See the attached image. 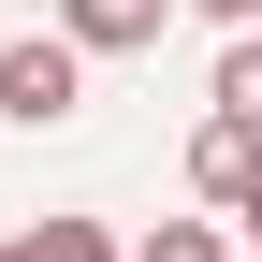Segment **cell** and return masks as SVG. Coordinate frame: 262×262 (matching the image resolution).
Masks as SVG:
<instances>
[{
  "mask_svg": "<svg viewBox=\"0 0 262 262\" xmlns=\"http://www.w3.org/2000/svg\"><path fill=\"white\" fill-rule=\"evenodd\" d=\"M0 117H15V131L88 117V44H73V29H29V44H0Z\"/></svg>",
  "mask_w": 262,
  "mask_h": 262,
  "instance_id": "1",
  "label": "cell"
},
{
  "mask_svg": "<svg viewBox=\"0 0 262 262\" xmlns=\"http://www.w3.org/2000/svg\"><path fill=\"white\" fill-rule=\"evenodd\" d=\"M189 189L248 219V204H262V131H248V117H204V131H189Z\"/></svg>",
  "mask_w": 262,
  "mask_h": 262,
  "instance_id": "2",
  "label": "cell"
},
{
  "mask_svg": "<svg viewBox=\"0 0 262 262\" xmlns=\"http://www.w3.org/2000/svg\"><path fill=\"white\" fill-rule=\"evenodd\" d=\"M160 15H175V0H58V29H73L88 58H131V44H160Z\"/></svg>",
  "mask_w": 262,
  "mask_h": 262,
  "instance_id": "3",
  "label": "cell"
},
{
  "mask_svg": "<svg viewBox=\"0 0 262 262\" xmlns=\"http://www.w3.org/2000/svg\"><path fill=\"white\" fill-rule=\"evenodd\" d=\"M219 117L262 131V29H233V58H219Z\"/></svg>",
  "mask_w": 262,
  "mask_h": 262,
  "instance_id": "4",
  "label": "cell"
},
{
  "mask_svg": "<svg viewBox=\"0 0 262 262\" xmlns=\"http://www.w3.org/2000/svg\"><path fill=\"white\" fill-rule=\"evenodd\" d=\"M131 262H233V248H219V219H160V233L131 248Z\"/></svg>",
  "mask_w": 262,
  "mask_h": 262,
  "instance_id": "5",
  "label": "cell"
},
{
  "mask_svg": "<svg viewBox=\"0 0 262 262\" xmlns=\"http://www.w3.org/2000/svg\"><path fill=\"white\" fill-rule=\"evenodd\" d=\"M29 262H117V233H102V219H44V233H29Z\"/></svg>",
  "mask_w": 262,
  "mask_h": 262,
  "instance_id": "6",
  "label": "cell"
},
{
  "mask_svg": "<svg viewBox=\"0 0 262 262\" xmlns=\"http://www.w3.org/2000/svg\"><path fill=\"white\" fill-rule=\"evenodd\" d=\"M189 15H219V29H248V15H262V0H189Z\"/></svg>",
  "mask_w": 262,
  "mask_h": 262,
  "instance_id": "7",
  "label": "cell"
},
{
  "mask_svg": "<svg viewBox=\"0 0 262 262\" xmlns=\"http://www.w3.org/2000/svg\"><path fill=\"white\" fill-rule=\"evenodd\" d=\"M0 262H29V248H0Z\"/></svg>",
  "mask_w": 262,
  "mask_h": 262,
  "instance_id": "8",
  "label": "cell"
},
{
  "mask_svg": "<svg viewBox=\"0 0 262 262\" xmlns=\"http://www.w3.org/2000/svg\"><path fill=\"white\" fill-rule=\"evenodd\" d=\"M248 233H262V204H248Z\"/></svg>",
  "mask_w": 262,
  "mask_h": 262,
  "instance_id": "9",
  "label": "cell"
}]
</instances>
